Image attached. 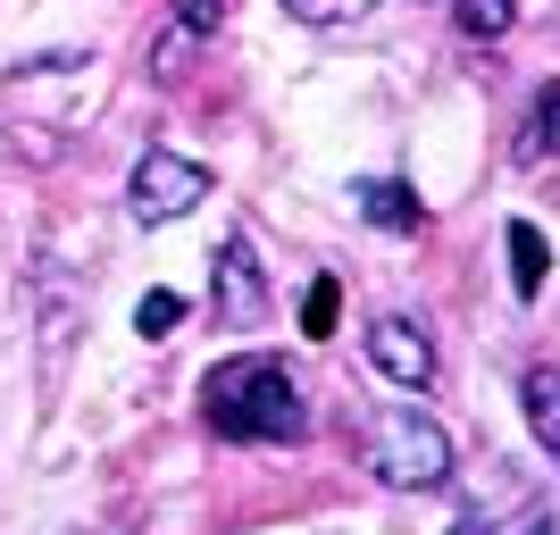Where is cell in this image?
<instances>
[{"label": "cell", "mask_w": 560, "mask_h": 535, "mask_svg": "<svg viewBox=\"0 0 560 535\" xmlns=\"http://www.w3.org/2000/svg\"><path fill=\"white\" fill-rule=\"evenodd\" d=\"M284 9H293L302 25H335V18H343V0H284Z\"/></svg>", "instance_id": "obj_16"}, {"label": "cell", "mask_w": 560, "mask_h": 535, "mask_svg": "<svg viewBox=\"0 0 560 535\" xmlns=\"http://www.w3.org/2000/svg\"><path fill=\"white\" fill-rule=\"evenodd\" d=\"M518 167H544V160H560V84H544L536 93V109H527V126H518V151H511Z\"/></svg>", "instance_id": "obj_8"}, {"label": "cell", "mask_w": 560, "mask_h": 535, "mask_svg": "<svg viewBox=\"0 0 560 535\" xmlns=\"http://www.w3.org/2000/svg\"><path fill=\"white\" fill-rule=\"evenodd\" d=\"M201 410H210V427H218V435H234V443H302L310 435L302 385H293V369L268 360V351L218 360L210 385H201Z\"/></svg>", "instance_id": "obj_1"}, {"label": "cell", "mask_w": 560, "mask_h": 535, "mask_svg": "<svg viewBox=\"0 0 560 535\" xmlns=\"http://www.w3.org/2000/svg\"><path fill=\"white\" fill-rule=\"evenodd\" d=\"M218 326H234V335H252L259 318H268V277H259V252L252 234H226V252H218V293H210Z\"/></svg>", "instance_id": "obj_4"}, {"label": "cell", "mask_w": 560, "mask_h": 535, "mask_svg": "<svg viewBox=\"0 0 560 535\" xmlns=\"http://www.w3.org/2000/svg\"><path fill=\"white\" fill-rule=\"evenodd\" d=\"M218 25H226V0H176L160 25V43H151V75L160 84H176V75L192 68V50L218 43Z\"/></svg>", "instance_id": "obj_5"}, {"label": "cell", "mask_w": 560, "mask_h": 535, "mask_svg": "<svg viewBox=\"0 0 560 535\" xmlns=\"http://www.w3.org/2000/svg\"><path fill=\"white\" fill-rule=\"evenodd\" d=\"M369 360H376V376H394V385H410V394H419L427 376H435V335H427L419 318H376L369 326Z\"/></svg>", "instance_id": "obj_6"}, {"label": "cell", "mask_w": 560, "mask_h": 535, "mask_svg": "<svg viewBox=\"0 0 560 535\" xmlns=\"http://www.w3.org/2000/svg\"><path fill=\"white\" fill-rule=\"evenodd\" d=\"M176 318H185V293H167V284H151L135 302V335H176Z\"/></svg>", "instance_id": "obj_13"}, {"label": "cell", "mask_w": 560, "mask_h": 535, "mask_svg": "<svg viewBox=\"0 0 560 535\" xmlns=\"http://www.w3.org/2000/svg\"><path fill=\"white\" fill-rule=\"evenodd\" d=\"M335 318H343V284L318 277V284H310V302H302V335H310V344H327Z\"/></svg>", "instance_id": "obj_12"}, {"label": "cell", "mask_w": 560, "mask_h": 535, "mask_svg": "<svg viewBox=\"0 0 560 535\" xmlns=\"http://www.w3.org/2000/svg\"><path fill=\"white\" fill-rule=\"evenodd\" d=\"M369 461H376V477H385V486H401V493L452 486V435L427 419V410H376Z\"/></svg>", "instance_id": "obj_2"}, {"label": "cell", "mask_w": 560, "mask_h": 535, "mask_svg": "<svg viewBox=\"0 0 560 535\" xmlns=\"http://www.w3.org/2000/svg\"><path fill=\"white\" fill-rule=\"evenodd\" d=\"M502 243H511V293H518V302H536L544 277H552V252H544V234L527 226V218H511V234H502Z\"/></svg>", "instance_id": "obj_9"}, {"label": "cell", "mask_w": 560, "mask_h": 535, "mask_svg": "<svg viewBox=\"0 0 560 535\" xmlns=\"http://www.w3.org/2000/svg\"><path fill=\"white\" fill-rule=\"evenodd\" d=\"M518 402H527V427H536V443L560 461V369H527Z\"/></svg>", "instance_id": "obj_10"}, {"label": "cell", "mask_w": 560, "mask_h": 535, "mask_svg": "<svg viewBox=\"0 0 560 535\" xmlns=\"http://www.w3.org/2000/svg\"><path fill=\"white\" fill-rule=\"evenodd\" d=\"M452 535H486V519H477V511H468V519H460V527H452Z\"/></svg>", "instance_id": "obj_17"}, {"label": "cell", "mask_w": 560, "mask_h": 535, "mask_svg": "<svg viewBox=\"0 0 560 535\" xmlns=\"http://www.w3.org/2000/svg\"><path fill=\"white\" fill-rule=\"evenodd\" d=\"M0 151H9V160L25 151L34 167H50V160H59V151H50V135H0Z\"/></svg>", "instance_id": "obj_15"}, {"label": "cell", "mask_w": 560, "mask_h": 535, "mask_svg": "<svg viewBox=\"0 0 560 535\" xmlns=\"http://www.w3.org/2000/svg\"><path fill=\"white\" fill-rule=\"evenodd\" d=\"M351 210L369 218L376 234H419V226H427L419 193L401 185V176H360V185H351Z\"/></svg>", "instance_id": "obj_7"}, {"label": "cell", "mask_w": 560, "mask_h": 535, "mask_svg": "<svg viewBox=\"0 0 560 535\" xmlns=\"http://www.w3.org/2000/svg\"><path fill=\"white\" fill-rule=\"evenodd\" d=\"M452 18H460L468 43H502L518 25V0H452Z\"/></svg>", "instance_id": "obj_11"}, {"label": "cell", "mask_w": 560, "mask_h": 535, "mask_svg": "<svg viewBox=\"0 0 560 535\" xmlns=\"http://www.w3.org/2000/svg\"><path fill=\"white\" fill-rule=\"evenodd\" d=\"M210 201V167L185 160V151H142L135 176H126V210L142 218V226H167V218H185Z\"/></svg>", "instance_id": "obj_3"}, {"label": "cell", "mask_w": 560, "mask_h": 535, "mask_svg": "<svg viewBox=\"0 0 560 535\" xmlns=\"http://www.w3.org/2000/svg\"><path fill=\"white\" fill-rule=\"evenodd\" d=\"M59 68H84V50H50V59H9V75H59Z\"/></svg>", "instance_id": "obj_14"}]
</instances>
